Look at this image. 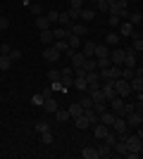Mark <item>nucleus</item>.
I'll list each match as a JSON object with an SVG mask.
<instances>
[{
  "mask_svg": "<svg viewBox=\"0 0 143 159\" xmlns=\"http://www.w3.org/2000/svg\"><path fill=\"white\" fill-rule=\"evenodd\" d=\"M53 45H55V50H60V52H67V50H69V45H67V40H64V38L55 40Z\"/></svg>",
  "mask_w": 143,
  "mask_h": 159,
  "instance_id": "nucleus-32",
  "label": "nucleus"
},
{
  "mask_svg": "<svg viewBox=\"0 0 143 159\" xmlns=\"http://www.w3.org/2000/svg\"><path fill=\"white\" fill-rule=\"evenodd\" d=\"M67 29H69V33H74V36H86V33H88V26H86L83 21H72Z\"/></svg>",
  "mask_w": 143,
  "mask_h": 159,
  "instance_id": "nucleus-7",
  "label": "nucleus"
},
{
  "mask_svg": "<svg viewBox=\"0 0 143 159\" xmlns=\"http://www.w3.org/2000/svg\"><path fill=\"white\" fill-rule=\"evenodd\" d=\"M110 62L115 66H124V48H110Z\"/></svg>",
  "mask_w": 143,
  "mask_h": 159,
  "instance_id": "nucleus-3",
  "label": "nucleus"
},
{
  "mask_svg": "<svg viewBox=\"0 0 143 159\" xmlns=\"http://www.w3.org/2000/svg\"><path fill=\"white\" fill-rule=\"evenodd\" d=\"M126 152H129V150H126V143H124L122 138H117V143L112 145V154H117V157H124Z\"/></svg>",
  "mask_w": 143,
  "mask_h": 159,
  "instance_id": "nucleus-12",
  "label": "nucleus"
},
{
  "mask_svg": "<svg viewBox=\"0 0 143 159\" xmlns=\"http://www.w3.org/2000/svg\"><path fill=\"white\" fill-rule=\"evenodd\" d=\"M60 57H62V52H60V50H55V45H45V48H43V60H45L48 64H55Z\"/></svg>",
  "mask_w": 143,
  "mask_h": 159,
  "instance_id": "nucleus-2",
  "label": "nucleus"
},
{
  "mask_svg": "<svg viewBox=\"0 0 143 159\" xmlns=\"http://www.w3.org/2000/svg\"><path fill=\"white\" fill-rule=\"evenodd\" d=\"M134 31H136V26H134V24H129L126 19L119 21V36H122V38H131V36H134Z\"/></svg>",
  "mask_w": 143,
  "mask_h": 159,
  "instance_id": "nucleus-6",
  "label": "nucleus"
},
{
  "mask_svg": "<svg viewBox=\"0 0 143 159\" xmlns=\"http://www.w3.org/2000/svg\"><path fill=\"white\" fill-rule=\"evenodd\" d=\"M119 40H122V38H119V33H117V31H110L107 36H105L102 43H105L107 48H117V45H119Z\"/></svg>",
  "mask_w": 143,
  "mask_h": 159,
  "instance_id": "nucleus-13",
  "label": "nucleus"
},
{
  "mask_svg": "<svg viewBox=\"0 0 143 159\" xmlns=\"http://www.w3.org/2000/svg\"><path fill=\"white\" fill-rule=\"evenodd\" d=\"M79 12H81V10H76V7H69V10H67L64 14H67V17H69L72 21H79Z\"/></svg>",
  "mask_w": 143,
  "mask_h": 159,
  "instance_id": "nucleus-38",
  "label": "nucleus"
},
{
  "mask_svg": "<svg viewBox=\"0 0 143 159\" xmlns=\"http://www.w3.org/2000/svg\"><path fill=\"white\" fill-rule=\"evenodd\" d=\"M53 90H64V88H62L60 81H53Z\"/></svg>",
  "mask_w": 143,
  "mask_h": 159,
  "instance_id": "nucleus-49",
  "label": "nucleus"
},
{
  "mask_svg": "<svg viewBox=\"0 0 143 159\" xmlns=\"http://www.w3.org/2000/svg\"><path fill=\"white\" fill-rule=\"evenodd\" d=\"M45 76H48V81H50V83H53V81H60V69H55V66H53V69H48Z\"/></svg>",
  "mask_w": 143,
  "mask_h": 159,
  "instance_id": "nucleus-33",
  "label": "nucleus"
},
{
  "mask_svg": "<svg viewBox=\"0 0 143 159\" xmlns=\"http://www.w3.org/2000/svg\"><path fill=\"white\" fill-rule=\"evenodd\" d=\"M41 43H43V45H53V43H55V38H53V31H50V29L41 31Z\"/></svg>",
  "mask_w": 143,
  "mask_h": 159,
  "instance_id": "nucleus-24",
  "label": "nucleus"
},
{
  "mask_svg": "<svg viewBox=\"0 0 143 159\" xmlns=\"http://www.w3.org/2000/svg\"><path fill=\"white\" fill-rule=\"evenodd\" d=\"M112 86H115V93L119 95V98H129V95H131V86H129V81H124V79H115V81H112Z\"/></svg>",
  "mask_w": 143,
  "mask_h": 159,
  "instance_id": "nucleus-1",
  "label": "nucleus"
},
{
  "mask_svg": "<svg viewBox=\"0 0 143 159\" xmlns=\"http://www.w3.org/2000/svg\"><path fill=\"white\" fill-rule=\"evenodd\" d=\"M10 66H12V60H10L7 55H0V69H2V71H7Z\"/></svg>",
  "mask_w": 143,
  "mask_h": 159,
  "instance_id": "nucleus-34",
  "label": "nucleus"
},
{
  "mask_svg": "<svg viewBox=\"0 0 143 159\" xmlns=\"http://www.w3.org/2000/svg\"><path fill=\"white\" fill-rule=\"evenodd\" d=\"M100 90H102V98L110 100V98H115V86H112V81H100Z\"/></svg>",
  "mask_w": 143,
  "mask_h": 159,
  "instance_id": "nucleus-8",
  "label": "nucleus"
},
{
  "mask_svg": "<svg viewBox=\"0 0 143 159\" xmlns=\"http://www.w3.org/2000/svg\"><path fill=\"white\" fill-rule=\"evenodd\" d=\"M45 19L50 21V26H53V24H57V21H60V12H57V10H50V12L45 14Z\"/></svg>",
  "mask_w": 143,
  "mask_h": 159,
  "instance_id": "nucleus-30",
  "label": "nucleus"
},
{
  "mask_svg": "<svg viewBox=\"0 0 143 159\" xmlns=\"http://www.w3.org/2000/svg\"><path fill=\"white\" fill-rule=\"evenodd\" d=\"M72 86H76L79 90H81V93H86V90H88V83H86V74H83V76H74V83H72Z\"/></svg>",
  "mask_w": 143,
  "mask_h": 159,
  "instance_id": "nucleus-19",
  "label": "nucleus"
},
{
  "mask_svg": "<svg viewBox=\"0 0 143 159\" xmlns=\"http://www.w3.org/2000/svg\"><path fill=\"white\" fill-rule=\"evenodd\" d=\"M93 57H110V48L105 45V43H95Z\"/></svg>",
  "mask_w": 143,
  "mask_h": 159,
  "instance_id": "nucleus-17",
  "label": "nucleus"
},
{
  "mask_svg": "<svg viewBox=\"0 0 143 159\" xmlns=\"http://www.w3.org/2000/svg\"><path fill=\"white\" fill-rule=\"evenodd\" d=\"M5 29H10V19H7V17H0V33L5 31Z\"/></svg>",
  "mask_w": 143,
  "mask_h": 159,
  "instance_id": "nucleus-45",
  "label": "nucleus"
},
{
  "mask_svg": "<svg viewBox=\"0 0 143 159\" xmlns=\"http://www.w3.org/2000/svg\"><path fill=\"white\" fill-rule=\"evenodd\" d=\"M115 116H117L115 112H110V109H105V112H100V114H98V121H100V124H105V126H112V121H115Z\"/></svg>",
  "mask_w": 143,
  "mask_h": 159,
  "instance_id": "nucleus-11",
  "label": "nucleus"
},
{
  "mask_svg": "<svg viewBox=\"0 0 143 159\" xmlns=\"http://www.w3.org/2000/svg\"><path fill=\"white\" fill-rule=\"evenodd\" d=\"M119 21H122V19H119L117 14H110V17H107V26L110 29H117V26H119Z\"/></svg>",
  "mask_w": 143,
  "mask_h": 159,
  "instance_id": "nucleus-40",
  "label": "nucleus"
},
{
  "mask_svg": "<svg viewBox=\"0 0 143 159\" xmlns=\"http://www.w3.org/2000/svg\"><path fill=\"white\" fill-rule=\"evenodd\" d=\"M107 131H110V126H105V124H100V121L93 124V138L95 140H102L105 135H107Z\"/></svg>",
  "mask_w": 143,
  "mask_h": 159,
  "instance_id": "nucleus-9",
  "label": "nucleus"
},
{
  "mask_svg": "<svg viewBox=\"0 0 143 159\" xmlns=\"http://www.w3.org/2000/svg\"><path fill=\"white\" fill-rule=\"evenodd\" d=\"M31 12H34V14H41V5H38V2H34V5H31Z\"/></svg>",
  "mask_w": 143,
  "mask_h": 159,
  "instance_id": "nucleus-48",
  "label": "nucleus"
},
{
  "mask_svg": "<svg viewBox=\"0 0 143 159\" xmlns=\"http://www.w3.org/2000/svg\"><path fill=\"white\" fill-rule=\"evenodd\" d=\"M74 126L79 128V131H86V128H91V124H88V119H86L83 114H79V116H74Z\"/></svg>",
  "mask_w": 143,
  "mask_h": 159,
  "instance_id": "nucleus-18",
  "label": "nucleus"
},
{
  "mask_svg": "<svg viewBox=\"0 0 143 159\" xmlns=\"http://www.w3.org/2000/svg\"><path fill=\"white\" fill-rule=\"evenodd\" d=\"M67 112H69V116L74 119V116H79V114H83V107L79 105V102H72V105L67 107Z\"/></svg>",
  "mask_w": 143,
  "mask_h": 159,
  "instance_id": "nucleus-23",
  "label": "nucleus"
},
{
  "mask_svg": "<svg viewBox=\"0 0 143 159\" xmlns=\"http://www.w3.org/2000/svg\"><path fill=\"white\" fill-rule=\"evenodd\" d=\"M81 69H83V71H93V69H98V66H95V57H86L83 64H81Z\"/></svg>",
  "mask_w": 143,
  "mask_h": 159,
  "instance_id": "nucleus-28",
  "label": "nucleus"
},
{
  "mask_svg": "<svg viewBox=\"0 0 143 159\" xmlns=\"http://www.w3.org/2000/svg\"><path fill=\"white\" fill-rule=\"evenodd\" d=\"M79 19H81V21H93L95 19V10H93V7H81Z\"/></svg>",
  "mask_w": 143,
  "mask_h": 159,
  "instance_id": "nucleus-14",
  "label": "nucleus"
},
{
  "mask_svg": "<svg viewBox=\"0 0 143 159\" xmlns=\"http://www.w3.org/2000/svg\"><path fill=\"white\" fill-rule=\"evenodd\" d=\"M53 114H55V121H60V124H64V121H67V119H72L67 109H60V107H57V109H55Z\"/></svg>",
  "mask_w": 143,
  "mask_h": 159,
  "instance_id": "nucleus-22",
  "label": "nucleus"
},
{
  "mask_svg": "<svg viewBox=\"0 0 143 159\" xmlns=\"http://www.w3.org/2000/svg\"><path fill=\"white\" fill-rule=\"evenodd\" d=\"M110 131H115L117 135H124V133H129V126H126V119H124V116H115V121H112Z\"/></svg>",
  "mask_w": 143,
  "mask_h": 159,
  "instance_id": "nucleus-4",
  "label": "nucleus"
},
{
  "mask_svg": "<svg viewBox=\"0 0 143 159\" xmlns=\"http://www.w3.org/2000/svg\"><path fill=\"white\" fill-rule=\"evenodd\" d=\"M83 116L88 119V124L93 126V124H98V114L93 112V109H83Z\"/></svg>",
  "mask_w": 143,
  "mask_h": 159,
  "instance_id": "nucleus-31",
  "label": "nucleus"
},
{
  "mask_svg": "<svg viewBox=\"0 0 143 159\" xmlns=\"http://www.w3.org/2000/svg\"><path fill=\"white\" fill-rule=\"evenodd\" d=\"M93 50H95V43H93V40H86V43H83V48H81L83 57H93Z\"/></svg>",
  "mask_w": 143,
  "mask_h": 159,
  "instance_id": "nucleus-26",
  "label": "nucleus"
},
{
  "mask_svg": "<svg viewBox=\"0 0 143 159\" xmlns=\"http://www.w3.org/2000/svg\"><path fill=\"white\" fill-rule=\"evenodd\" d=\"M10 50H12V48L7 45V43H2V45H0V55H10Z\"/></svg>",
  "mask_w": 143,
  "mask_h": 159,
  "instance_id": "nucleus-47",
  "label": "nucleus"
},
{
  "mask_svg": "<svg viewBox=\"0 0 143 159\" xmlns=\"http://www.w3.org/2000/svg\"><path fill=\"white\" fill-rule=\"evenodd\" d=\"M57 24H60V26H69V24H72V19H69L64 12H60V21H57Z\"/></svg>",
  "mask_w": 143,
  "mask_h": 159,
  "instance_id": "nucleus-44",
  "label": "nucleus"
},
{
  "mask_svg": "<svg viewBox=\"0 0 143 159\" xmlns=\"http://www.w3.org/2000/svg\"><path fill=\"white\" fill-rule=\"evenodd\" d=\"M79 105H81L83 109H91V107H93V100H91V95L86 93V95H83L81 100H79Z\"/></svg>",
  "mask_w": 143,
  "mask_h": 159,
  "instance_id": "nucleus-35",
  "label": "nucleus"
},
{
  "mask_svg": "<svg viewBox=\"0 0 143 159\" xmlns=\"http://www.w3.org/2000/svg\"><path fill=\"white\" fill-rule=\"evenodd\" d=\"M0 17H2V10H0Z\"/></svg>",
  "mask_w": 143,
  "mask_h": 159,
  "instance_id": "nucleus-51",
  "label": "nucleus"
},
{
  "mask_svg": "<svg viewBox=\"0 0 143 159\" xmlns=\"http://www.w3.org/2000/svg\"><path fill=\"white\" fill-rule=\"evenodd\" d=\"M93 10H95V12H107V2H105V0H95Z\"/></svg>",
  "mask_w": 143,
  "mask_h": 159,
  "instance_id": "nucleus-37",
  "label": "nucleus"
},
{
  "mask_svg": "<svg viewBox=\"0 0 143 159\" xmlns=\"http://www.w3.org/2000/svg\"><path fill=\"white\" fill-rule=\"evenodd\" d=\"M60 74H69V76H74V69H72V66H67V69H62Z\"/></svg>",
  "mask_w": 143,
  "mask_h": 159,
  "instance_id": "nucleus-50",
  "label": "nucleus"
},
{
  "mask_svg": "<svg viewBox=\"0 0 143 159\" xmlns=\"http://www.w3.org/2000/svg\"><path fill=\"white\" fill-rule=\"evenodd\" d=\"M36 131H38V133L50 131V124H48V121H36Z\"/></svg>",
  "mask_w": 143,
  "mask_h": 159,
  "instance_id": "nucleus-43",
  "label": "nucleus"
},
{
  "mask_svg": "<svg viewBox=\"0 0 143 159\" xmlns=\"http://www.w3.org/2000/svg\"><path fill=\"white\" fill-rule=\"evenodd\" d=\"M64 40H67L69 50H79V48H81V36H74V33H69Z\"/></svg>",
  "mask_w": 143,
  "mask_h": 159,
  "instance_id": "nucleus-15",
  "label": "nucleus"
},
{
  "mask_svg": "<svg viewBox=\"0 0 143 159\" xmlns=\"http://www.w3.org/2000/svg\"><path fill=\"white\" fill-rule=\"evenodd\" d=\"M48 95H53V90H43V93H36L34 98H31V102H34L36 107H41V105H43V100H45Z\"/></svg>",
  "mask_w": 143,
  "mask_h": 159,
  "instance_id": "nucleus-21",
  "label": "nucleus"
},
{
  "mask_svg": "<svg viewBox=\"0 0 143 159\" xmlns=\"http://www.w3.org/2000/svg\"><path fill=\"white\" fill-rule=\"evenodd\" d=\"M81 157L83 159H98V150H95V147H83Z\"/></svg>",
  "mask_w": 143,
  "mask_h": 159,
  "instance_id": "nucleus-27",
  "label": "nucleus"
},
{
  "mask_svg": "<svg viewBox=\"0 0 143 159\" xmlns=\"http://www.w3.org/2000/svg\"><path fill=\"white\" fill-rule=\"evenodd\" d=\"M112 62H110V57H95V66L98 69H105V66H110Z\"/></svg>",
  "mask_w": 143,
  "mask_h": 159,
  "instance_id": "nucleus-36",
  "label": "nucleus"
},
{
  "mask_svg": "<svg viewBox=\"0 0 143 159\" xmlns=\"http://www.w3.org/2000/svg\"><path fill=\"white\" fill-rule=\"evenodd\" d=\"M124 119H126V126H129V131H131V128H141V124H143V114L131 112V114H126Z\"/></svg>",
  "mask_w": 143,
  "mask_h": 159,
  "instance_id": "nucleus-5",
  "label": "nucleus"
},
{
  "mask_svg": "<svg viewBox=\"0 0 143 159\" xmlns=\"http://www.w3.org/2000/svg\"><path fill=\"white\" fill-rule=\"evenodd\" d=\"M126 21H129V24H134V26H141V21H143V14L138 12V10H136V12H129V19H126Z\"/></svg>",
  "mask_w": 143,
  "mask_h": 159,
  "instance_id": "nucleus-25",
  "label": "nucleus"
},
{
  "mask_svg": "<svg viewBox=\"0 0 143 159\" xmlns=\"http://www.w3.org/2000/svg\"><path fill=\"white\" fill-rule=\"evenodd\" d=\"M41 140H43V145H53V133H50V131H43L41 133Z\"/></svg>",
  "mask_w": 143,
  "mask_h": 159,
  "instance_id": "nucleus-39",
  "label": "nucleus"
},
{
  "mask_svg": "<svg viewBox=\"0 0 143 159\" xmlns=\"http://www.w3.org/2000/svg\"><path fill=\"white\" fill-rule=\"evenodd\" d=\"M41 107H43V109H45V112H50V114H53L55 109H57V100H55L53 95H48V98L43 100V105H41Z\"/></svg>",
  "mask_w": 143,
  "mask_h": 159,
  "instance_id": "nucleus-16",
  "label": "nucleus"
},
{
  "mask_svg": "<svg viewBox=\"0 0 143 159\" xmlns=\"http://www.w3.org/2000/svg\"><path fill=\"white\" fill-rule=\"evenodd\" d=\"M95 150H98V159H105V157H112V147L107 145V143H105V140H98V147H95Z\"/></svg>",
  "mask_w": 143,
  "mask_h": 159,
  "instance_id": "nucleus-10",
  "label": "nucleus"
},
{
  "mask_svg": "<svg viewBox=\"0 0 143 159\" xmlns=\"http://www.w3.org/2000/svg\"><path fill=\"white\" fill-rule=\"evenodd\" d=\"M50 31H53V38H55V40L67 38V36H69V29H67V26H57V29H50Z\"/></svg>",
  "mask_w": 143,
  "mask_h": 159,
  "instance_id": "nucleus-20",
  "label": "nucleus"
},
{
  "mask_svg": "<svg viewBox=\"0 0 143 159\" xmlns=\"http://www.w3.org/2000/svg\"><path fill=\"white\" fill-rule=\"evenodd\" d=\"M36 29H38V31H45V29H50V21L38 14V19H36Z\"/></svg>",
  "mask_w": 143,
  "mask_h": 159,
  "instance_id": "nucleus-29",
  "label": "nucleus"
},
{
  "mask_svg": "<svg viewBox=\"0 0 143 159\" xmlns=\"http://www.w3.org/2000/svg\"><path fill=\"white\" fill-rule=\"evenodd\" d=\"M7 57H10V60H12V64H14V62H19L21 57H24V55H21V50H14V48H12V50H10V55H7Z\"/></svg>",
  "mask_w": 143,
  "mask_h": 159,
  "instance_id": "nucleus-41",
  "label": "nucleus"
},
{
  "mask_svg": "<svg viewBox=\"0 0 143 159\" xmlns=\"http://www.w3.org/2000/svg\"><path fill=\"white\" fill-rule=\"evenodd\" d=\"M95 114H100V112H105L107 109V102H93V107H91Z\"/></svg>",
  "mask_w": 143,
  "mask_h": 159,
  "instance_id": "nucleus-42",
  "label": "nucleus"
},
{
  "mask_svg": "<svg viewBox=\"0 0 143 159\" xmlns=\"http://www.w3.org/2000/svg\"><path fill=\"white\" fill-rule=\"evenodd\" d=\"M83 2H86V0H69V7H76V10H81Z\"/></svg>",
  "mask_w": 143,
  "mask_h": 159,
  "instance_id": "nucleus-46",
  "label": "nucleus"
}]
</instances>
